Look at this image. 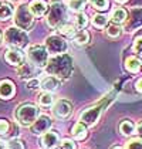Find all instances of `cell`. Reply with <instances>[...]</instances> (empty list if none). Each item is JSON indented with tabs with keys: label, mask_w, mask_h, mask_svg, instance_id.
I'll return each instance as SVG.
<instances>
[{
	"label": "cell",
	"mask_w": 142,
	"mask_h": 149,
	"mask_svg": "<svg viewBox=\"0 0 142 149\" xmlns=\"http://www.w3.org/2000/svg\"><path fill=\"white\" fill-rule=\"evenodd\" d=\"M9 128L10 125L6 119H0V135H6L9 132Z\"/></svg>",
	"instance_id": "34"
},
{
	"label": "cell",
	"mask_w": 142,
	"mask_h": 149,
	"mask_svg": "<svg viewBox=\"0 0 142 149\" xmlns=\"http://www.w3.org/2000/svg\"><path fill=\"white\" fill-rule=\"evenodd\" d=\"M60 148L61 149H75V143H74L71 139H63L61 143H60Z\"/></svg>",
	"instance_id": "33"
},
{
	"label": "cell",
	"mask_w": 142,
	"mask_h": 149,
	"mask_svg": "<svg viewBox=\"0 0 142 149\" xmlns=\"http://www.w3.org/2000/svg\"><path fill=\"white\" fill-rule=\"evenodd\" d=\"M136 132H138V134L142 136V122H139V124H138V126H136Z\"/></svg>",
	"instance_id": "37"
},
{
	"label": "cell",
	"mask_w": 142,
	"mask_h": 149,
	"mask_svg": "<svg viewBox=\"0 0 142 149\" xmlns=\"http://www.w3.org/2000/svg\"><path fill=\"white\" fill-rule=\"evenodd\" d=\"M14 118L22 126H31L38 118V108L33 104H22L14 111Z\"/></svg>",
	"instance_id": "2"
},
{
	"label": "cell",
	"mask_w": 142,
	"mask_h": 149,
	"mask_svg": "<svg viewBox=\"0 0 142 149\" xmlns=\"http://www.w3.org/2000/svg\"><path fill=\"white\" fill-rule=\"evenodd\" d=\"M65 17H67L65 6L58 0L51 1V6H50V10H48L47 14L48 26L50 27H58L60 24H63V22L65 20Z\"/></svg>",
	"instance_id": "5"
},
{
	"label": "cell",
	"mask_w": 142,
	"mask_h": 149,
	"mask_svg": "<svg viewBox=\"0 0 142 149\" xmlns=\"http://www.w3.org/2000/svg\"><path fill=\"white\" fill-rule=\"evenodd\" d=\"M6 149H26V146H24V142L22 141V139H19V138H13V139H10V141L7 142Z\"/></svg>",
	"instance_id": "29"
},
{
	"label": "cell",
	"mask_w": 142,
	"mask_h": 149,
	"mask_svg": "<svg viewBox=\"0 0 142 149\" xmlns=\"http://www.w3.org/2000/svg\"><path fill=\"white\" fill-rule=\"evenodd\" d=\"M127 17H128V13L125 9H115L114 12H112V16H111V19H112V22L115 24H122L124 22H127Z\"/></svg>",
	"instance_id": "20"
},
{
	"label": "cell",
	"mask_w": 142,
	"mask_h": 149,
	"mask_svg": "<svg viewBox=\"0 0 142 149\" xmlns=\"http://www.w3.org/2000/svg\"><path fill=\"white\" fill-rule=\"evenodd\" d=\"M72 40H74V43L77 46H84V44H87L90 41V34L85 30H78V33L74 34Z\"/></svg>",
	"instance_id": "22"
},
{
	"label": "cell",
	"mask_w": 142,
	"mask_h": 149,
	"mask_svg": "<svg viewBox=\"0 0 142 149\" xmlns=\"http://www.w3.org/2000/svg\"><path fill=\"white\" fill-rule=\"evenodd\" d=\"M135 88H136V91L138 92H141L142 94V77L136 80V82H135Z\"/></svg>",
	"instance_id": "36"
},
{
	"label": "cell",
	"mask_w": 142,
	"mask_h": 149,
	"mask_svg": "<svg viewBox=\"0 0 142 149\" xmlns=\"http://www.w3.org/2000/svg\"><path fill=\"white\" fill-rule=\"evenodd\" d=\"M71 134H72L74 139H77V141H83L84 138L87 136V125L83 124V122H77L75 125L72 126Z\"/></svg>",
	"instance_id": "17"
},
{
	"label": "cell",
	"mask_w": 142,
	"mask_h": 149,
	"mask_svg": "<svg viewBox=\"0 0 142 149\" xmlns=\"http://www.w3.org/2000/svg\"><path fill=\"white\" fill-rule=\"evenodd\" d=\"M61 85V81L60 78L54 77V75H47L44 77L43 80L40 81V88H43L44 91L47 92H53V91H57Z\"/></svg>",
	"instance_id": "13"
},
{
	"label": "cell",
	"mask_w": 142,
	"mask_h": 149,
	"mask_svg": "<svg viewBox=\"0 0 142 149\" xmlns=\"http://www.w3.org/2000/svg\"><path fill=\"white\" fill-rule=\"evenodd\" d=\"M122 33V30H121V27H119L118 24H111V26H108V29H106V36L108 37H111V38H117L119 37Z\"/></svg>",
	"instance_id": "28"
},
{
	"label": "cell",
	"mask_w": 142,
	"mask_h": 149,
	"mask_svg": "<svg viewBox=\"0 0 142 149\" xmlns=\"http://www.w3.org/2000/svg\"><path fill=\"white\" fill-rule=\"evenodd\" d=\"M14 14V9L10 3H3L0 4V22L9 20L12 19V16Z\"/></svg>",
	"instance_id": "19"
},
{
	"label": "cell",
	"mask_w": 142,
	"mask_h": 149,
	"mask_svg": "<svg viewBox=\"0 0 142 149\" xmlns=\"http://www.w3.org/2000/svg\"><path fill=\"white\" fill-rule=\"evenodd\" d=\"M51 128V118L48 115H38V118L31 125V134L34 135H43Z\"/></svg>",
	"instance_id": "10"
},
{
	"label": "cell",
	"mask_w": 142,
	"mask_h": 149,
	"mask_svg": "<svg viewBox=\"0 0 142 149\" xmlns=\"http://www.w3.org/2000/svg\"><path fill=\"white\" fill-rule=\"evenodd\" d=\"M16 94V87L10 80L0 81V98L1 100H10Z\"/></svg>",
	"instance_id": "16"
},
{
	"label": "cell",
	"mask_w": 142,
	"mask_h": 149,
	"mask_svg": "<svg viewBox=\"0 0 142 149\" xmlns=\"http://www.w3.org/2000/svg\"><path fill=\"white\" fill-rule=\"evenodd\" d=\"M141 65H142L141 60L136 57H128L125 60V68L128 70L129 72H132V74L138 72L141 70Z\"/></svg>",
	"instance_id": "18"
},
{
	"label": "cell",
	"mask_w": 142,
	"mask_h": 149,
	"mask_svg": "<svg viewBox=\"0 0 142 149\" xmlns=\"http://www.w3.org/2000/svg\"><path fill=\"white\" fill-rule=\"evenodd\" d=\"M0 38H1V34H0Z\"/></svg>",
	"instance_id": "42"
},
{
	"label": "cell",
	"mask_w": 142,
	"mask_h": 149,
	"mask_svg": "<svg viewBox=\"0 0 142 149\" xmlns=\"http://www.w3.org/2000/svg\"><path fill=\"white\" fill-rule=\"evenodd\" d=\"M115 1H118V3H127L128 0H115Z\"/></svg>",
	"instance_id": "39"
},
{
	"label": "cell",
	"mask_w": 142,
	"mask_h": 149,
	"mask_svg": "<svg viewBox=\"0 0 142 149\" xmlns=\"http://www.w3.org/2000/svg\"><path fill=\"white\" fill-rule=\"evenodd\" d=\"M125 149H142V138H134L128 141Z\"/></svg>",
	"instance_id": "31"
},
{
	"label": "cell",
	"mask_w": 142,
	"mask_h": 149,
	"mask_svg": "<svg viewBox=\"0 0 142 149\" xmlns=\"http://www.w3.org/2000/svg\"><path fill=\"white\" fill-rule=\"evenodd\" d=\"M40 87V81L36 80V78H31V80L27 81V88L29 90H36V88H38Z\"/></svg>",
	"instance_id": "35"
},
{
	"label": "cell",
	"mask_w": 142,
	"mask_h": 149,
	"mask_svg": "<svg viewBox=\"0 0 142 149\" xmlns=\"http://www.w3.org/2000/svg\"><path fill=\"white\" fill-rule=\"evenodd\" d=\"M41 146L44 149H54L57 145L60 143V136L56 131H50L48 129L47 132H44L41 135Z\"/></svg>",
	"instance_id": "12"
},
{
	"label": "cell",
	"mask_w": 142,
	"mask_h": 149,
	"mask_svg": "<svg viewBox=\"0 0 142 149\" xmlns=\"http://www.w3.org/2000/svg\"><path fill=\"white\" fill-rule=\"evenodd\" d=\"M141 63H142V53H141Z\"/></svg>",
	"instance_id": "41"
},
{
	"label": "cell",
	"mask_w": 142,
	"mask_h": 149,
	"mask_svg": "<svg viewBox=\"0 0 142 149\" xmlns=\"http://www.w3.org/2000/svg\"><path fill=\"white\" fill-rule=\"evenodd\" d=\"M4 60L10 64V65H14V67H19L22 65L24 61V54L20 48H14V47H10L6 53H4Z\"/></svg>",
	"instance_id": "11"
},
{
	"label": "cell",
	"mask_w": 142,
	"mask_h": 149,
	"mask_svg": "<svg viewBox=\"0 0 142 149\" xmlns=\"http://www.w3.org/2000/svg\"><path fill=\"white\" fill-rule=\"evenodd\" d=\"M87 24H88V17H87V14L80 12L77 14V17H75V27L80 29V30H84V29L87 27Z\"/></svg>",
	"instance_id": "27"
},
{
	"label": "cell",
	"mask_w": 142,
	"mask_h": 149,
	"mask_svg": "<svg viewBox=\"0 0 142 149\" xmlns=\"http://www.w3.org/2000/svg\"><path fill=\"white\" fill-rule=\"evenodd\" d=\"M54 101H56V98H54L53 92L44 91L38 97V104H40L41 107H51V105L54 104Z\"/></svg>",
	"instance_id": "24"
},
{
	"label": "cell",
	"mask_w": 142,
	"mask_h": 149,
	"mask_svg": "<svg viewBox=\"0 0 142 149\" xmlns=\"http://www.w3.org/2000/svg\"><path fill=\"white\" fill-rule=\"evenodd\" d=\"M75 29H77V27L70 23H63L58 26V33L63 36H67V37H74V34L77 33Z\"/></svg>",
	"instance_id": "23"
},
{
	"label": "cell",
	"mask_w": 142,
	"mask_h": 149,
	"mask_svg": "<svg viewBox=\"0 0 142 149\" xmlns=\"http://www.w3.org/2000/svg\"><path fill=\"white\" fill-rule=\"evenodd\" d=\"M27 60L37 68H44L48 63V51L44 46H30L27 50Z\"/></svg>",
	"instance_id": "4"
},
{
	"label": "cell",
	"mask_w": 142,
	"mask_h": 149,
	"mask_svg": "<svg viewBox=\"0 0 142 149\" xmlns=\"http://www.w3.org/2000/svg\"><path fill=\"white\" fill-rule=\"evenodd\" d=\"M106 23H108V17L104 16V14H95L93 17V24L97 29H104L106 26Z\"/></svg>",
	"instance_id": "26"
},
{
	"label": "cell",
	"mask_w": 142,
	"mask_h": 149,
	"mask_svg": "<svg viewBox=\"0 0 142 149\" xmlns=\"http://www.w3.org/2000/svg\"><path fill=\"white\" fill-rule=\"evenodd\" d=\"M34 16L31 14L30 9L27 4H22L17 7V10L14 12V23H16V27L22 29V30H29L31 26H33V19Z\"/></svg>",
	"instance_id": "6"
},
{
	"label": "cell",
	"mask_w": 142,
	"mask_h": 149,
	"mask_svg": "<svg viewBox=\"0 0 142 149\" xmlns=\"http://www.w3.org/2000/svg\"><path fill=\"white\" fill-rule=\"evenodd\" d=\"M72 112V105L67 100H58L53 107V114L57 119H67Z\"/></svg>",
	"instance_id": "9"
},
{
	"label": "cell",
	"mask_w": 142,
	"mask_h": 149,
	"mask_svg": "<svg viewBox=\"0 0 142 149\" xmlns=\"http://www.w3.org/2000/svg\"><path fill=\"white\" fill-rule=\"evenodd\" d=\"M4 41L9 47L23 48L29 43V36L26 33V30H22L19 27H9L4 31Z\"/></svg>",
	"instance_id": "3"
},
{
	"label": "cell",
	"mask_w": 142,
	"mask_h": 149,
	"mask_svg": "<svg viewBox=\"0 0 142 149\" xmlns=\"http://www.w3.org/2000/svg\"><path fill=\"white\" fill-rule=\"evenodd\" d=\"M46 48H47L48 53H51V54H64L65 51H67V41L63 38V37H60V36H50L47 37V40H46Z\"/></svg>",
	"instance_id": "8"
},
{
	"label": "cell",
	"mask_w": 142,
	"mask_h": 149,
	"mask_svg": "<svg viewBox=\"0 0 142 149\" xmlns=\"http://www.w3.org/2000/svg\"><path fill=\"white\" fill-rule=\"evenodd\" d=\"M48 75H54L57 78H68L72 72V60L67 54H57L50 58L46 65Z\"/></svg>",
	"instance_id": "1"
},
{
	"label": "cell",
	"mask_w": 142,
	"mask_h": 149,
	"mask_svg": "<svg viewBox=\"0 0 142 149\" xmlns=\"http://www.w3.org/2000/svg\"><path fill=\"white\" fill-rule=\"evenodd\" d=\"M29 9H30V12L34 17H41V16H44L47 13L48 6L46 3V0H31L30 4H29Z\"/></svg>",
	"instance_id": "15"
},
{
	"label": "cell",
	"mask_w": 142,
	"mask_h": 149,
	"mask_svg": "<svg viewBox=\"0 0 142 149\" xmlns=\"http://www.w3.org/2000/svg\"><path fill=\"white\" fill-rule=\"evenodd\" d=\"M0 149H6V145H4V142H1V141H0Z\"/></svg>",
	"instance_id": "38"
},
{
	"label": "cell",
	"mask_w": 142,
	"mask_h": 149,
	"mask_svg": "<svg viewBox=\"0 0 142 149\" xmlns=\"http://www.w3.org/2000/svg\"><path fill=\"white\" fill-rule=\"evenodd\" d=\"M90 3H91V6L97 9V10H101V12H104L108 9V6H109V1L108 0H90Z\"/></svg>",
	"instance_id": "30"
},
{
	"label": "cell",
	"mask_w": 142,
	"mask_h": 149,
	"mask_svg": "<svg viewBox=\"0 0 142 149\" xmlns=\"http://www.w3.org/2000/svg\"><path fill=\"white\" fill-rule=\"evenodd\" d=\"M17 74H19V77L22 80H31V78H34V75L37 74V67L27 61V63H23L22 65H19Z\"/></svg>",
	"instance_id": "14"
},
{
	"label": "cell",
	"mask_w": 142,
	"mask_h": 149,
	"mask_svg": "<svg viewBox=\"0 0 142 149\" xmlns=\"http://www.w3.org/2000/svg\"><path fill=\"white\" fill-rule=\"evenodd\" d=\"M134 50L135 53H142V36H136L134 40Z\"/></svg>",
	"instance_id": "32"
},
{
	"label": "cell",
	"mask_w": 142,
	"mask_h": 149,
	"mask_svg": "<svg viewBox=\"0 0 142 149\" xmlns=\"http://www.w3.org/2000/svg\"><path fill=\"white\" fill-rule=\"evenodd\" d=\"M106 105V101L104 102H100L98 105H94V107H91V108H87V109H84L81 115H80V122H83L85 125H94L95 122L100 119V116L102 114V111H104V107Z\"/></svg>",
	"instance_id": "7"
},
{
	"label": "cell",
	"mask_w": 142,
	"mask_h": 149,
	"mask_svg": "<svg viewBox=\"0 0 142 149\" xmlns=\"http://www.w3.org/2000/svg\"><path fill=\"white\" fill-rule=\"evenodd\" d=\"M112 149H125V148H122V146H114Z\"/></svg>",
	"instance_id": "40"
},
{
	"label": "cell",
	"mask_w": 142,
	"mask_h": 149,
	"mask_svg": "<svg viewBox=\"0 0 142 149\" xmlns=\"http://www.w3.org/2000/svg\"><path fill=\"white\" fill-rule=\"evenodd\" d=\"M85 3H87V0H68L67 1V4H68V7H70L72 12H83V9L85 7Z\"/></svg>",
	"instance_id": "25"
},
{
	"label": "cell",
	"mask_w": 142,
	"mask_h": 149,
	"mask_svg": "<svg viewBox=\"0 0 142 149\" xmlns=\"http://www.w3.org/2000/svg\"><path fill=\"white\" fill-rule=\"evenodd\" d=\"M119 132H121L124 136H131V135L135 132V125L131 122L129 119H124V121L119 124Z\"/></svg>",
	"instance_id": "21"
}]
</instances>
